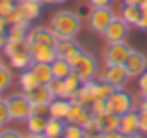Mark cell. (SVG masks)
<instances>
[{
  "mask_svg": "<svg viewBox=\"0 0 147 138\" xmlns=\"http://www.w3.org/2000/svg\"><path fill=\"white\" fill-rule=\"evenodd\" d=\"M50 28L58 39H75L82 28V17L76 11H56L50 19Z\"/></svg>",
  "mask_w": 147,
  "mask_h": 138,
  "instance_id": "obj_1",
  "label": "cell"
},
{
  "mask_svg": "<svg viewBox=\"0 0 147 138\" xmlns=\"http://www.w3.org/2000/svg\"><path fill=\"white\" fill-rule=\"evenodd\" d=\"M7 101V108H9V116L11 121L19 123V121H26L32 116V103L28 101L26 93H11L6 97Z\"/></svg>",
  "mask_w": 147,
  "mask_h": 138,
  "instance_id": "obj_2",
  "label": "cell"
},
{
  "mask_svg": "<svg viewBox=\"0 0 147 138\" xmlns=\"http://www.w3.org/2000/svg\"><path fill=\"white\" fill-rule=\"evenodd\" d=\"M130 47L127 41H119V43H108L106 49L102 51V62L104 66H125L127 60L130 56Z\"/></svg>",
  "mask_w": 147,
  "mask_h": 138,
  "instance_id": "obj_3",
  "label": "cell"
},
{
  "mask_svg": "<svg viewBox=\"0 0 147 138\" xmlns=\"http://www.w3.org/2000/svg\"><path fill=\"white\" fill-rule=\"evenodd\" d=\"M117 17L115 11L110 6H100V7H93L88 17V26H90L91 32L95 34H102L104 30L110 26V22Z\"/></svg>",
  "mask_w": 147,
  "mask_h": 138,
  "instance_id": "obj_4",
  "label": "cell"
},
{
  "mask_svg": "<svg viewBox=\"0 0 147 138\" xmlns=\"http://www.w3.org/2000/svg\"><path fill=\"white\" fill-rule=\"evenodd\" d=\"M106 108H108V112L115 114V116H123V114L130 112V110H134L132 95L127 90H123V88H117V90L106 99Z\"/></svg>",
  "mask_w": 147,
  "mask_h": 138,
  "instance_id": "obj_5",
  "label": "cell"
},
{
  "mask_svg": "<svg viewBox=\"0 0 147 138\" xmlns=\"http://www.w3.org/2000/svg\"><path fill=\"white\" fill-rule=\"evenodd\" d=\"M84 52L86 51H84L75 39H58V43H56L58 58L67 60L71 66H76V64L80 62V58L84 56Z\"/></svg>",
  "mask_w": 147,
  "mask_h": 138,
  "instance_id": "obj_6",
  "label": "cell"
},
{
  "mask_svg": "<svg viewBox=\"0 0 147 138\" xmlns=\"http://www.w3.org/2000/svg\"><path fill=\"white\" fill-rule=\"evenodd\" d=\"M99 73V66L97 60H95L93 54L90 52H84V56L80 58V62L76 66H73V75H76L80 78V82H88V80H93Z\"/></svg>",
  "mask_w": 147,
  "mask_h": 138,
  "instance_id": "obj_7",
  "label": "cell"
},
{
  "mask_svg": "<svg viewBox=\"0 0 147 138\" xmlns=\"http://www.w3.org/2000/svg\"><path fill=\"white\" fill-rule=\"evenodd\" d=\"M129 30H130V24L125 21V19H123V17H115L114 21L110 22V26H108L100 36L104 37L106 43H119V41L127 39Z\"/></svg>",
  "mask_w": 147,
  "mask_h": 138,
  "instance_id": "obj_8",
  "label": "cell"
},
{
  "mask_svg": "<svg viewBox=\"0 0 147 138\" xmlns=\"http://www.w3.org/2000/svg\"><path fill=\"white\" fill-rule=\"evenodd\" d=\"M28 41L30 45H49V47H56L58 36L52 32V28L47 26H34L28 30Z\"/></svg>",
  "mask_w": 147,
  "mask_h": 138,
  "instance_id": "obj_9",
  "label": "cell"
},
{
  "mask_svg": "<svg viewBox=\"0 0 147 138\" xmlns=\"http://www.w3.org/2000/svg\"><path fill=\"white\" fill-rule=\"evenodd\" d=\"M125 67H127V71H129L130 78H140L144 73H147V56L144 52L132 49L129 60H127V64H125Z\"/></svg>",
  "mask_w": 147,
  "mask_h": 138,
  "instance_id": "obj_10",
  "label": "cell"
},
{
  "mask_svg": "<svg viewBox=\"0 0 147 138\" xmlns=\"http://www.w3.org/2000/svg\"><path fill=\"white\" fill-rule=\"evenodd\" d=\"M129 78L130 76H129V71H127L125 66H104L102 73L99 76V80H106V82L114 84L117 88H121Z\"/></svg>",
  "mask_w": 147,
  "mask_h": 138,
  "instance_id": "obj_11",
  "label": "cell"
},
{
  "mask_svg": "<svg viewBox=\"0 0 147 138\" xmlns=\"http://www.w3.org/2000/svg\"><path fill=\"white\" fill-rule=\"evenodd\" d=\"M26 97H28V101L32 103V106H39V105H50V103L54 101L52 93H50V88L49 84H37L36 88H32V90L24 91Z\"/></svg>",
  "mask_w": 147,
  "mask_h": 138,
  "instance_id": "obj_12",
  "label": "cell"
},
{
  "mask_svg": "<svg viewBox=\"0 0 147 138\" xmlns=\"http://www.w3.org/2000/svg\"><path fill=\"white\" fill-rule=\"evenodd\" d=\"M119 133L130 136L140 133V112L130 110V112L119 116Z\"/></svg>",
  "mask_w": 147,
  "mask_h": 138,
  "instance_id": "obj_13",
  "label": "cell"
},
{
  "mask_svg": "<svg viewBox=\"0 0 147 138\" xmlns=\"http://www.w3.org/2000/svg\"><path fill=\"white\" fill-rule=\"evenodd\" d=\"M2 51L7 58H11V56H15V54H30V52H32V45H30L28 37H21V39H9V37H7V43Z\"/></svg>",
  "mask_w": 147,
  "mask_h": 138,
  "instance_id": "obj_14",
  "label": "cell"
},
{
  "mask_svg": "<svg viewBox=\"0 0 147 138\" xmlns=\"http://www.w3.org/2000/svg\"><path fill=\"white\" fill-rule=\"evenodd\" d=\"M32 64L41 62V64H52L58 58L56 47H49V45H32Z\"/></svg>",
  "mask_w": 147,
  "mask_h": 138,
  "instance_id": "obj_15",
  "label": "cell"
},
{
  "mask_svg": "<svg viewBox=\"0 0 147 138\" xmlns=\"http://www.w3.org/2000/svg\"><path fill=\"white\" fill-rule=\"evenodd\" d=\"M71 106H73V101H71V99L56 97L49 105L50 118H56V120H65V118L69 116V112H71Z\"/></svg>",
  "mask_w": 147,
  "mask_h": 138,
  "instance_id": "obj_16",
  "label": "cell"
},
{
  "mask_svg": "<svg viewBox=\"0 0 147 138\" xmlns=\"http://www.w3.org/2000/svg\"><path fill=\"white\" fill-rule=\"evenodd\" d=\"M90 116H91L90 106L80 105V103H75V101H73L71 112H69V116H67V118H65V121H67V123H73V125H82Z\"/></svg>",
  "mask_w": 147,
  "mask_h": 138,
  "instance_id": "obj_17",
  "label": "cell"
},
{
  "mask_svg": "<svg viewBox=\"0 0 147 138\" xmlns=\"http://www.w3.org/2000/svg\"><path fill=\"white\" fill-rule=\"evenodd\" d=\"M32 73L36 75V78L39 80V84H49L50 80H54V73H52V66L50 64H41V62H34L32 66Z\"/></svg>",
  "mask_w": 147,
  "mask_h": 138,
  "instance_id": "obj_18",
  "label": "cell"
},
{
  "mask_svg": "<svg viewBox=\"0 0 147 138\" xmlns=\"http://www.w3.org/2000/svg\"><path fill=\"white\" fill-rule=\"evenodd\" d=\"M97 118H99L100 129H102V135L119 131V116H115V114H112V112H104Z\"/></svg>",
  "mask_w": 147,
  "mask_h": 138,
  "instance_id": "obj_19",
  "label": "cell"
},
{
  "mask_svg": "<svg viewBox=\"0 0 147 138\" xmlns=\"http://www.w3.org/2000/svg\"><path fill=\"white\" fill-rule=\"evenodd\" d=\"M67 121L65 120H56V118H49L47 129H45L43 136L45 138H63V131Z\"/></svg>",
  "mask_w": 147,
  "mask_h": 138,
  "instance_id": "obj_20",
  "label": "cell"
},
{
  "mask_svg": "<svg viewBox=\"0 0 147 138\" xmlns=\"http://www.w3.org/2000/svg\"><path fill=\"white\" fill-rule=\"evenodd\" d=\"M142 15H144V9L142 6H129V4H123V9H121V17L129 22L130 26H138Z\"/></svg>",
  "mask_w": 147,
  "mask_h": 138,
  "instance_id": "obj_21",
  "label": "cell"
},
{
  "mask_svg": "<svg viewBox=\"0 0 147 138\" xmlns=\"http://www.w3.org/2000/svg\"><path fill=\"white\" fill-rule=\"evenodd\" d=\"M26 123V129L28 133H34V135H43L45 129H47V123H49V118L45 116H37V114H32L28 120L24 121Z\"/></svg>",
  "mask_w": 147,
  "mask_h": 138,
  "instance_id": "obj_22",
  "label": "cell"
},
{
  "mask_svg": "<svg viewBox=\"0 0 147 138\" xmlns=\"http://www.w3.org/2000/svg\"><path fill=\"white\" fill-rule=\"evenodd\" d=\"M19 6L22 7V11H24V17L30 19V21H36V19L41 15V11H43V2H39V0H26V2H19Z\"/></svg>",
  "mask_w": 147,
  "mask_h": 138,
  "instance_id": "obj_23",
  "label": "cell"
},
{
  "mask_svg": "<svg viewBox=\"0 0 147 138\" xmlns=\"http://www.w3.org/2000/svg\"><path fill=\"white\" fill-rule=\"evenodd\" d=\"M52 73H54V78H60V80H63V78H67L69 75H73V66L67 62V60H63V58H56L52 64Z\"/></svg>",
  "mask_w": 147,
  "mask_h": 138,
  "instance_id": "obj_24",
  "label": "cell"
},
{
  "mask_svg": "<svg viewBox=\"0 0 147 138\" xmlns=\"http://www.w3.org/2000/svg\"><path fill=\"white\" fill-rule=\"evenodd\" d=\"M82 129H84V136L86 138H99L102 135V129H100V123H99L97 116L88 118V120L82 123Z\"/></svg>",
  "mask_w": 147,
  "mask_h": 138,
  "instance_id": "obj_25",
  "label": "cell"
},
{
  "mask_svg": "<svg viewBox=\"0 0 147 138\" xmlns=\"http://www.w3.org/2000/svg\"><path fill=\"white\" fill-rule=\"evenodd\" d=\"M19 84H21V88H22V91H28V90H32V88H36L37 84H39V80L36 78V75L32 73V69H24V71L21 73V76H19Z\"/></svg>",
  "mask_w": 147,
  "mask_h": 138,
  "instance_id": "obj_26",
  "label": "cell"
},
{
  "mask_svg": "<svg viewBox=\"0 0 147 138\" xmlns=\"http://www.w3.org/2000/svg\"><path fill=\"white\" fill-rule=\"evenodd\" d=\"M11 69L13 67H7L4 64H0V93H4L13 82V71Z\"/></svg>",
  "mask_w": 147,
  "mask_h": 138,
  "instance_id": "obj_27",
  "label": "cell"
},
{
  "mask_svg": "<svg viewBox=\"0 0 147 138\" xmlns=\"http://www.w3.org/2000/svg\"><path fill=\"white\" fill-rule=\"evenodd\" d=\"M9 66L13 69H19V71H24L32 66V56L30 54H15L9 58Z\"/></svg>",
  "mask_w": 147,
  "mask_h": 138,
  "instance_id": "obj_28",
  "label": "cell"
},
{
  "mask_svg": "<svg viewBox=\"0 0 147 138\" xmlns=\"http://www.w3.org/2000/svg\"><path fill=\"white\" fill-rule=\"evenodd\" d=\"M117 90V86H114V84L106 82V80H99L97 82V99H102V101H106L108 97H110L114 91Z\"/></svg>",
  "mask_w": 147,
  "mask_h": 138,
  "instance_id": "obj_29",
  "label": "cell"
},
{
  "mask_svg": "<svg viewBox=\"0 0 147 138\" xmlns=\"http://www.w3.org/2000/svg\"><path fill=\"white\" fill-rule=\"evenodd\" d=\"M63 138H86V136H84L82 125L67 123V125H65V131H63Z\"/></svg>",
  "mask_w": 147,
  "mask_h": 138,
  "instance_id": "obj_30",
  "label": "cell"
},
{
  "mask_svg": "<svg viewBox=\"0 0 147 138\" xmlns=\"http://www.w3.org/2000/svg\"><path fill=\"white\" fill-rule=\"evenodd\" d=\"M49 88H50V93H52V97H65V86H63V80L60 78H54L49 82Z\"/></svg>",
  "mask_w": 147,
  "mask_h": 138,
  "instance_id": "obj_31",
  "label": "cell"
},
{
  "mask_svg": "<svg viewBox=\"0 0 147 138\" xmlns=\"http://www.w3.org/2000/svg\"><path fill=\"white\" fill-rule=\"evenodd\" d=\"M9 121L11 116H9V108H7V101L0 97V127H6Z\"/></svg>",
  "mask_w": 147,
  "mask_h": 138,
  "instance_id": "obj_32",
  "label": "cell"
},
{
  "mask_svg": "<svg viewBox=\"0 0 147 138\" xmlns=\"http://www.w3.org/2000/svg\"><path fill=\"white\" fill-rule=\"evenodd\" d=\"M15 7H17L15 0H0V17H7L9 13H13Z\"/></svg>",
  "mask_w": 147,
  "mask_h": 138,
  "instance_id": "obj_33",
  "label": "cell"
},
{
  "mask_svg": "<svg viewBox=\"0 0 147 138\" xmlns=\"http://www.w3.org/2000/svg\"><path fill=\"white\" fill-rule=\"evenodd\" d=\"M0 138H24V135L15 127H2L0 129Z\"/></svg>",
  "mask_w": 147,
  "mask_h": 138,
  "instance_id": "obj_34",
  "label": "cell"
},
{
  "mask_svg": "<svg viewBox=\"0 0 147 138\" xmlns=\"http://www.w3.org/2000/svg\"><path fill=\"white\" fill-rule=\"evenodd\" d=\"M138 88H140V93H142V99H147V73L138 78Z\"/></svg>",
  "mask_w": 147,
  "mask_h": 138,
  "instance_id": "obj_35",
  "label": "cell"
},
{
  "mask_svg": "<svg viewBox=\"0 0 147 138\" xmlns=\"http://www.w3.org/2000/svg\"><path fill=\"white\" fill-rule=\"evenodd\" d=\"M140 135L147 136V110H140Z\"/></svg>",
  "mask_w": 147,
  "mask_h": 138,
  "instance_id": "obj_36",
  "label": "cell"
},
{
  "mask_svg": "<svg viewBox=\"0 0 147 138\" xmlns=\"http://www.w3.org/2000/svg\"><path fill=\"white\" fill-rule=\"evenodd\" d=\"M93 7H100V6H110L114 0H88Z\"/></svg>",
  "mask_w": 147,
  "mask_h": 138,
  "instance_id": "obj_37",
  "label": "cell"
},
{
  "mask_svg": "<svg viewBox=\"0 0 147 138\" xmlns=\"http://www.w3.org/2000/svg\"><path fill=\"white\" fill-rule=\"evenodd\" d=\"M136 28H140V30H147V9H144V15H142V19H140V22H138Z\"/></svg>",
  "mask_w": 147,
  "mask_h": 138,
  "instance_id": "obj_38",
  "label": "cell"
},
{
  "mask_svg": "<svg viewBox=\"0 0 147 138\" xmlns=\"http://www.w3.org/2000/svg\"><path fill=\"white\" fill-rule=\"evenodd\" d=\"M7 43V32L6 34H0V49H4Z\"/></svg>",
  "mask_w": 147,
  "mask_h": 138,
  "instance_id": "obj_39",
  "label": "cell"
},
{
  "mask_svg": "<svg viewBox=\"0 0 147 138\" xmlns=\"http://www.w3.org/2000/svg\"><path fill=\"white\" fill-rule=\"evenodd\" d=\"M123 4H129V6H140L142 0H123Z\"/></svg>",
  "mask_w": 147,
  "mask_h": 138,
  "instance_id": "obj_40",
  "label": "cell"
},
{
  "mask_svg": "<svg viewBox=\"0 0 147 138\" xmlns=\"http://www.w3.org/2000/svg\"><path fill=\"white\" fill-rule=\"evenodd\" d=\"M43 4H61V2H67V0H41Z\"/></svg>",
  "mask_w": 147,
  "mask_h": 138,
  "instance_id": "obj_41",
  "label": "cell"
},
{
  "mask_svg": "<svg viewBox=\"0 0 147 138\" xmlns=\"http://www.w3.org/2000/svg\"><path fill=\"white\" fill-rule=\"evenodd\" d=\"M24 138H45L43 135H34V133H28V135H24Z\"/></svg>",
  "mask_w": 147,
  "mask_h": 138,
  "instance_id": "obj_42",
  "label": "cell"
},
{
  "mask_svg": "<svg viewBox=\"0 0 147 138\" xmlns=\"http://www.w3.org/2000/svg\"><path fill=\"white\" fill-rule=\"evenodd\" d=\"M140 110H147V99H142V105H140Z\"/></svg>",
  "mask_w": 147,
  "mask_h": 138,
  "instance_id": "obj_43",
  "label": "cell"
},
{
  "mask_svg": "<svg viewBox=\"0 0 147 138\" xmlns=\"http://www.w3.org/2000/svg\"><path fill=\"white\" fill-rule=\"evenodd\" d=\"M140 6H142V9H147V0H142Z\"/></svg>",
  "mask_w": 147,
  "mask_h": 138,
  "instance_id": "obj_44",
  "label": "cell"
},
{
  "mask_svg": "<svg viewBox=\"0 0 147 138\" xmlns=\"http://www.w3.org/2000/svg\"><path fill=\"white\" fill-rule=\"evenodd\" d=\"M99 138H106V136H104V135H100V136H99Z\"/></svg>",
  "mask_w": 147,
  "mask_h": 138,
  "instance_id": "obj_45",
  "label": "cell"
},
{
  "mask_svg": "<svg viewBox=\"0 0 147 138\" xmlns=\"http://www.w3.org/2000/svg\"><path fill=\"white\" fill-rule=\"evenodd\" d=\"M0 64H2V62H0Z\"/></svg>",
  "mask_w": 147,
  "mask_h": 138,
  "instance_id": "obj_46",
  "label": "cell"
},
{
  "mask_svg": "<svg viewBox=\"0 0 147 138\" xmlns=\"http://www.w3.org/2000/svg\"><path fill=\"white\" fill-rule=\"evenodd\" d=\"M0 129H2V127H0Z\"/></svg>",
  "mask_w": 147,
  "mask_h": 138,
  "instance_id": "obj_47",
  "label": "cell"
}]
</instances>
